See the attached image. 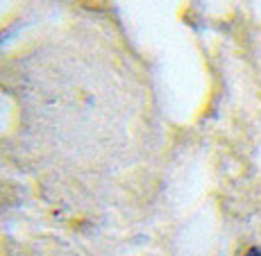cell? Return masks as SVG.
<instances>
[{"instance_id": "6da1fadb", "label": "cell", "mask_w": 261, "mask_h": 256, "mask_svg": "<svg viewBox=\"0 0 261 256\" xmlns=\"http://www.w3.org/2000/svg\"><path fill=\"white\" fill-rule=\"evenodd\" d=\"M248 256H261V249H250Z\"/></svg>"}]
</instances>
